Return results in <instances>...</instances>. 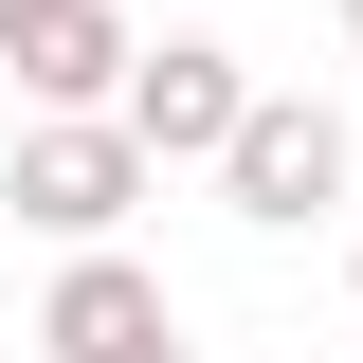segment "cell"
<instances>
[{
    "label": "cell",
    "mask_w": 363,
    "mask_h": 363,
    "mask_svg": "<svg viewBox=\"0 0 363 363\" xmlns=\"http://www.w3.org/2000/svg\"><path fill=\"white\" fill-rule=\"evenodd\" d=\"M164 182V145L128 128V109H18V145H0V200L73 255V236H128V200Z\"/></svg>",
    "instance_id": "6da1fadb"
},
{
    "label": "cell",
    "mask_w": 363,
    "mask_h": 363,
    "mask_svg": "<svg viewBox=\"0 0 363 363\" xmlns=\"http://www.w3.org/2000/svg\"><path fill=\"white\" fill-rule=\"evenodd\" d=\"M345 164H363V145H345V109H327V91H255V128L218 145V200H236L255 236H309L327 200H345Z\"/></svg>",
    "instance_id": "7a4b0ae2"
},
{
    "label": "cell",
    "mask_w": 363,
    "mask_h": 363,
    "mask_svg": "<svg viewBox=\"0 0 363 363\" xmlns=\"http://www.w3.org/2000/svg\"><path fill=\"white\" fill-rule=\"evenodd\" d=\"M145 345H182L164 272H145L128 236H73V255H55V291H37V363H145Z\"/></svg>",
    "instance_id": "3957f363"
},
{
    "label": "cell",
    "mask_w": 363,
    "mask_h": 363,
    "mask_svg": "<svg viewBox=\"0 0 363 363\" xmlns=\"http://www.w3.org/2000/svg\"><path fill=\"white\" fill-rule=\"evenodd\" d=\"M128 128L164 145V164H218V145L255 128V73H236L218 37H164V55H145V73H128Z\"/></svg>",
    "instance_id": "277c9868"
},
{
    "label": "cell",
    "mask_w": 363,
    "mask_h": 363,
    "mask_svg": "<svg viewBox=\"0 0 363 363\" xmlns=\"http://www.w3.org/2000/svg\"><path fill=\"white\" fill-rule=\"evenodd\" d=\"M128 73H145L128 0H55L37 37H18V91H37V109H128Z\"/></svg>",
    "instance_id": "5b68a950"
},
{
    "label": "cell",
    "mask_w": 363,
    "mask_h": 363,
    "mask_svg": "<svg viewBox=\"0 0 363 363\" xmlns=\"http://www.w3.org/2000/svg\"><path fill=\"white\" fill-rule=\"evenodd\" d=\"M37 18H55V0H0V55H18V37H37Z\"/></svg>",
    "instance_id": "8992f818"
},
{
    "label": "cell",
    "mask_w": 363,
    "mask_h": 363,
    "mask_svg": "<svg viewBox=\"0 0 363 363\" xmlns=\"http://www.w3.org/2000/svg\"><path fill=\"white\" fill-rule=\"evenodd\" d=\"M345 291H363V236H345Z\"/></svg>",
    "instance_id": "52a82bcc"
},
{
    "label": "cell",
    "mask_w": 363,
    "mask_h": 363,
    "mask_svg": "<svg viewBox=\"0 0 363 363\" xmlns=\"http://www.w3.org/2000/svg\"><path fill=\"white\" fill-rule=\"evenodd\" d=\"M345 37H363V0H345Z\"/></svg>",
    "instance_id": "ba28073f"
},
{
    "label": "cell",
    "mask_w": 363,
    "mask_h": 363,
    "mask_svg": "<svg viewBox=\"0 0 363 363\" xmlns=\"http://www.w3.org/2000/svg\"><path fill=\"white\" fill-rule=\"evenodd\" d=\"M145 363H182V345H145Z\"/></svg>",
    "instance_id": "9c48e42d"
}]
</instances>
